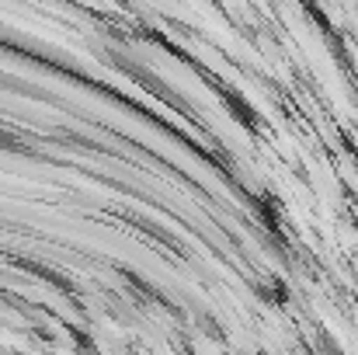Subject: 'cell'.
Segmentation results:
<instances>
[]
</instances>
